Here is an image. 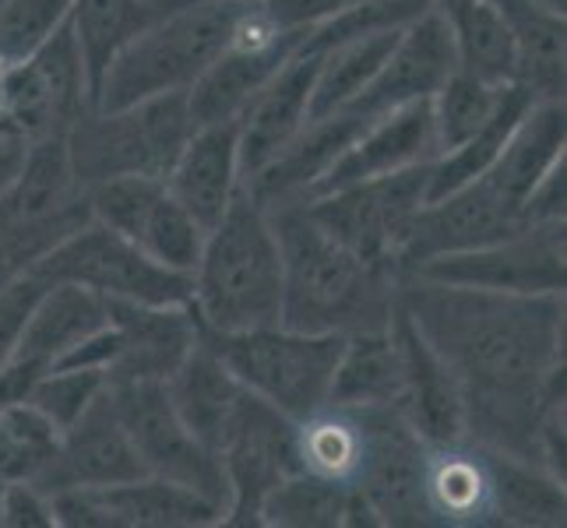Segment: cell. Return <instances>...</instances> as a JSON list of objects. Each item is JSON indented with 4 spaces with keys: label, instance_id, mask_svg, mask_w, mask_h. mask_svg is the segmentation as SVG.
Here are the masks:
<instances>
[{
    "label": "cell",
    "instance_id": "cell-1",
    "mask_svg": "<svg viewBox=\"0 0 567 528\" xmlns=\"http://www.w3.org/2000/svg\"><path fill=\"white\" fill-rule=\"evenodd\" d=\"M399 307L462 391L465 444L539 465V423L564 402V292H491L405 276Z\"/></svg>",
    "mask_w": 567,
    "mask_h": 528
},
{
    "label": "cell",
    "instance_id": "cell-2",
    "mask_svg": "<svg viewBox=\"0 0 567 528\" xmlns=\"http://www.w3.org/2000/svg\"><path fill=\"white\" fill-rule=\"evenodd\" d=\"M282 253L279 324L310 335H357L391 324L399 276L370 265L310 219L303 201L268 208Z\"/></svg>",
    "mask_w": 567,
    "mask_h": 528
},
{
    "label": "cell",
    "instance_id": "cell-3",
    "mask_svg": "<svg viewBox=\"0 0 567 528\" xmlns=\"http://www.w3.org/2000/svg\"><path fill=\"white\" fill-rule=\"evenodd\" d=\"M250 0H181L113 53L92 110H124L152 95L187 92L233 46Z\"/></svg>",
    "mask_w": 567,
    "mask_h": 528
},
{
    "label": "cell",
    "instance_id": "cell-4",
    "mask_svg": "<svg viewBox=\"0 0 567 528\" xmlns=\"http://www.w3.org/2000/svg\"><path fill=\"white\" fill-rule=\"evenodd\" d=\"M190 307L208 331L279 324L282 253L268 211L240 184L223 219L208 229L194 268Z\"/></svg>",
    "mask_w": 567,
    "mask_h": 528
},
{
    "label": "cell",
    "instance_id": "cell-5",
    "mask_svg": "<svg viewBox=\"0 0 567 528\" xmlns=\"http://www.w3.org/2000/svg\"><path fill=\"white\" fill-rule=\"evenodd\" d=\"M194 127L187 92L152 95L124 110H85L64 134L78 190L134 173L166 180Z\"/></svg>",
    "mask_w": 567,
    "mask_h": 528
},
{
    "label": "cell",
    "instance_id": "cell-6",
    "mask_svg": "<svg viewBox=\"0 0 567 528\" xmlns=\"http://www.w3.org/2000/svg\"><path fill=\"white\" fill-rule=\"evenodd\" d=\"M202 339L250 395L279 408L286 420L307 423L328 408V387L346 335H310L282 324L250 331H208L202 324Z\"/></svg>",
    "mask_w": 567,
    "mask_h": 528
},
{
    "label": "cell",
    "instance_id": "cell-7",
    "mask_svg": "<svg viewBox=\"0 0 567 528\" xmlns=\"http://www.w3.org/2000/svg\"><path fill=\"white\" fill-rule=\"evenodd\" d=\"M360 429V465L349 486L367 500L378 525H437L426 500L430 447L395 405L353 408Z\"/></svg>",
    "mask_w": 567,
    "mask_h": 528
},
{
    "label": "cell",
    "instance_id": "cell-8",
    "mask_svg": "<svg viewBox=\"0 0 567 528\" xmlns=\"http://www.w3.org/2000/svg\"><path fill=\"white\" fill-rule=\"evenodd\" d=\"M32 268L43 271L50 282L85 286L92 292H100L103 300L173 307V303H190L194 297L190 276L163 268L138 244L116 237L113 229L100 222H85L82 229H74L68 240L43 253Z\"/></svg>",
    "mask_w": 567,
    "mask_h": 528
},
{
    "label": "cell",
    "instance_id": "cell-9",
    "mask_svg": "<svg viewBox=\"0 0 567 528\" xmlns=\"http://www.w3.org/2000/svg\"><path fill=\"white\" fill-rule=\"evenodd\" d=\"M92 110L82 46L71 18L32 56L0 71V127L22 142L68 134Z\"/></svg>",
    "mask_w": 567,
    "mask_h": 528
},
{
    "label": "cell",
    "instance_id": "cell-10",
    "mask_svg": "<svg viewBox=\"0 0 567 528\" xmlns=\"http://www.w3.org/2000/svg\"><path fill=\"white\" fill-rule=\"evenodd\" d=\"M116 416L148 476L184 483L226 507V476L208 447L190 434L163 381H106ZM226 521V518H223Z\"/></svg>",
    "mask_w": 567,
    "mask_h": 528
},
{
    "label": "cell",
    "instance_id": "cell-11",
    "mask_svg": "<svg viewBox=\"0 0 567 528\" xmlns=\"http://www.w3.org/2000/svg\"><path fill=\"white\" fill-rule=\"evenodd\" d=\"M426 173L430 163L381 176V180L321 194V198L303 201V208L328 237H336L357 258L391 268V258H395V247L409 219L426 201Z\"/></svg>",
    "mask_w": 567,
    "mask_h": 528
},
{
    "label": "cell",
    "instance_id": "cell-12",
    "mask_svg": "<svg viewBox=\"0 0 567 528\" xmlns=\"http://www.w3.org/2000/svg\"><path fill=\"white\" fill-rule=\"evenodd\" d=\"M409 276L447 282V286L491 289V292H522V297L564 292V282H567L564 219L522 226L512 237L476 247V250L441 253V258L423 261L416 271H409Z\"/></svg>",
    "mask_w": 567,
    "mask_h": 528
},
{
    "label": "cell",
    "instance_id": "cell-13",
    "mask_svg": "<svg viewBox=\"0 0 567 528\" xmlns=\"http://www.w3.org/2000/svg\"><path fill=\"white\" fill-rule=\"evenodd\" d=\"M219 465L226 476V521L250 528L258 525L261 500L276 483L300 473V423L286 420L258 395L240 405L226 444L219 447Z\"/></svg>",
    "mask_w": 567,
    "mask_h": 528
},
{
    "label": "cell",
    "instance_id": "cell-14",
    "mask_svg": "<svg viewBox=\"0 0 567 528\" xmlns=\"http://www.w3.org/2000/svg\"><path fill=\"white\" fill-rule=\"evenodd\" d=\"M315 29H271L258 4H250L233 46L215 61L198 82L187 89L194 124L240 121V113L254 103L271 77L297 56Z\"/></svg>",
    "mask_w": 567,
    "mask_h": 528
},
{
    "label": "cell",
    "instance_id": "cell-15",
    "mask_svg": "<svg viewBox=\"0 0 567 528\" xmlns=\"http://www.w3.org/2000/svg\"><path fill=\"white\" fill-rule=\"evenodd\" d=\"M522 226H525L522 211L512 201H504L480 176V180L444 194L437 201L420 205V211L409 219L402 240L395 247L391 268H395V276L402 279L430 258L497 244L504 237H512V232H518Z\"/></svg>",
    "mask_w": 567,
    "mask_h": 528
},
{
    "label": "cell",
    "instance_id": "cell-16",
    "mask_svg": "<svg viewBox=\"0 0 567 528\" xmlns=\"http://www.w3.org/2000/svg\"><path fill=\"white\" fill-rule=\"evenodd\" d=\"M455 71H458V61H455L452 29H447V18L434 0V4L423 8L413 22L402 25L395 46L384 56L378 74L370 77L367 89L342 110L363 116V121H374L381 113L430 100Z\"/></svg>",
    "mask_w": 567,
    "mask_h": 528
},
{
    "label": "cell",
    "instance_id": "cell-17",
    "mask_svg": "<svg viewBox=\"0 0 567 528\" xmlns=\"http://www.w3.org/2000/svg\"><path fill=\"white\" fill-rule=\"evenodd\" d=\"M138 476L148 473L138 452H134L121 416H116L110 387H103L85 413L64 429L61 441H56V452L29 483L50 497L56 490H68V486H116Z\"/></svg>",
    "mask_w": 567,
    "mask_h": 528
},
{
    "label": "cell",
    "instance_id": "cell-18",
    "mask_svg": "<svg viewBox=\"0 0 567 528\" xmlns=\"http://www.w3.org/2000/svg\"><path fill=\"white\" fill-rule=\"evenodd\" d=\"M110 328L116 331V356L106 381H169L202 335L190 303L155 307L131 300H106Z\"/></svg>",
    "mask_w": 567,
    "mask_h": 528
},
{
    "label": "cell",
    "instance_id": "cell-19",
    "mask_svg": "<svg viewBox=\"0 0 567 528\" xmlns=\"http://www.w3.org/2000/svg\"><path fill=\"white\" fill-rule=\"evenodd\" d=\"M434 159H437V138H434L430 100L409 103V106L374 116V121L349 142V148L339 155L336 166L321 176L318 187L310 190V198H321V194L342 190V187H357L367 180H381V176L413 169Z\"/></svg>",
    "mask_w": 567,
    "mask_h": 528
},
{
    "label": "cell",
    "instance_id": "cell-20",
    "mask_svg": "<svg viewBox=\"0 0 567 528\" xmlns=\"http://www.w3.org/2000/svg\"><path fill=\"white\" fill-rule=\"evenodd\" d=\"M399 297V292H395ZM391 335L402 352V398L399 413L416 429L426 447H455L465 444V413H462V391L452 370L444 366L430 342L420 335V328L409 321V314L395 300L391 314Z\"/></svg>",
    "mask_w": 567,
    "mask_h": 528
},
{
    "label": "cell",
    "instance_id": "cell-21",
    "mask_svg": "<svg viewBox=\"0 0 567 528\" xmlns=\"http://www.w3.org/2000/svg\"><path fill=\"white\" fill-rule=\"evenodd\" d=\"M367 124L370 121H363V116L349 110L315 116V121L303 124V131L276 155V159L240 184L265 211L279 205H292V201H307L321 176L336 166V159Z\"/></svg>",
    "mask_w": 567,
    "mask_h": 528
},
{
    "label": "cell",
    "instance_id": "cell-22",
    "mask_svg": "<svg viewBox=\"0 0 567 528\" xmlns=\"http://www.w3.org/2000/svg\"><path fill=\"white\" fill-rule=\"evenodd\" d=\"M318 61L321 50L303 46L240 113V180L265 169L310 121Z\"/></svg>",
    "mask_w": 567,
    "mask_h": 528
},
{
    "label": "cell",
    "instance_id": "cell-23",
    "mask_svg": "<svg viewBox=\"0 0 567 528\" xmlns=\"http://www.w3.org/2000/svg\"><path fill=\"white\" fill-rule=\"evenodd\" d=\"M240 187V121L194 127L177 163L166 173V190L194 219L212 229Z\"/></svg>",
    "mask_w": 567,
    "mask_h": 528
},
{
    "label": "cell",
    "instance_id": "cell-24",
    "mask_svg": "<svg viewBox=\"0 0 567 528\" xmlns=\"http://www.w3.org/2000/svg\"><path fill=\"white\" fill-rule=\"evenodd\" d=\"M166 391L184 426L219 458V447L226 444L247 398V387L233 377V370L219 360V352L198 335L181 370L166 381Z\"/></svg>",
    "mask_w": 567,
    "mask_h": 528
},
{
    "label": "cell",
    "instance_id": "cell-25",
    "mask_svg": "<svg viewBox=\"0 0 567 528\" xmlns=\"http://www.w3.org/2000/svg\"><path fill=\"white\" fill-rule=\"evenodd\" d=\"M110 324L106 300L78 282H53L32 307L14 360H25L39 370L61 363L71 349L89 342Z\"/></svg>",
    "mask_w": 567,
    "mask_h": 528
},
{
    "label": "cell",
    "instance_id": "cell-26",
    "mask_svg": "<svg viewBox=\"0 0 567 528\" xmlns=\"http://www.w3.org/2000/svg\"><path fill=\"white\" fill-rule=\"evenodd\" d=\"M486 468V525L557 528L567 515L564 479L543 465L476 447Z\"/></svg>",
    "mask_w": 567,
    "mask_h": 528
},
{
    "label": "cell",
    "instance_id": "cell-27",
    "mask_svg": "<svg viewBox=\"0 0 567 528\" xmlns=\"http://www.w3.org/2000/svg\"><path fill=\"white\" fill-rule=\"evenodd\" d=\"M564 142H567V113L564 100H536L529 113L522 116L512 131L497 163L483 173L504 201H512L518 211L525 198L536 190V184L550 173L557 163H564Z\"/></svg>",
    "mask_w": 567,
    "mask_h": 528
},
{
    "label": "cell",
    "instance_id": "cell-28",
    "mask_svg": "<svg viewBox=\"0 0 567 528\" xmlns=\"http://www.w3.org/2000/svg\"><path fill=\"white\" fill-rule=\"evenodd\" d=\"M399 398H402V352L395 335H391V324L378 331L346 335L328 387V408L353 413V408L399 405Z\"/></svg>",
    "mask_w": 567,
    "mask_h": 528
},
{
    "label": "cell",
    "instance_id": "cell-29",
    "mask_svg": "<svg viewBox=\"0 0 567 528\" xmlns=\"http://www.w3.org/2000/svg\"><path fill=\"white\" fill-rule=\"evenodd\" d=\"M113 528H208L223 525L226 507L163 476L100 486Z\"/></svg>",
    "mask_w": 567,
    "mask_h": 528
},
{
    "label": "cell",
    "instance_id": "cell-30",
    "mask_svg": "<svg viewBox=\"0 0 567 528\" xmlns=\"http://www.w3.org/2000/svg\"><path fill=\"white\" fill-rule=\"evenodd\" d=\"M515 46V82L536 100H564L567 82V22L529 0H497Z\"/></svg>",
    "mask_w": 567,
    "mask_h": 528
},
{
    "label": "cell",
    "instance_id": "cell-31",
    "mask_svg": "<svg viewBox=\"0 0 567 528\" xmlns=\"http://www.w3.org/2000/svg\"><path fill=\"white\" fill-rule=\"evenodd\" d=\"M181 0H71V29L82 46L89 103H95V89L103 82V71L134 32H142Z\"/></svg>",
    "mask_w": 567,
    "mask_h": 528
},
{
    "label": "cell",
    "instance_id": "cell-32",
    "mask_svg": "<svg viewBox=\"0 0 567 528\" xmlns=\"http://www.w3.org/2000/svg\"><path fill=\"white\" fill-rule=\"evenodd\" d=\"M533 103H536V95L529 89L518 85V82H507L491 121H486L468 142H462L452 152H441L437 159L430 163L426 201H437V198H444V194L480 180V176L497 163V155L504 152L507 138H512V131L518 127L522 116L529 113Z\"/></svg>",
    "mask_w": 567,
    "mask_h": 528
},
{
    "label": "cell",
    "instance_id": "cell-33",
    "mask_svg": "<svg viewBox=\"0 0 567 528\" xmlns=\"http://www.w3.org/2000/svg\"><path fill=\"white\" fill-rule=\"evenodd\" d=\"M452 29L458 71L486 85L515 82V46L497 0H437Z\"/></svg>",
    "mask_w": 567,
    "mask_h": 528
},
{
    "label": "cell",
    "instance_id": "cell-34",
    "mask_svg": "<svg viewBox=\"0 0 567 528\" xmlns=\"http://www.w3.org/2000/svg\"><path fill=\"white\" fill-rule=\"evenodd\" d=\"M399 32L402 29L363 32V35L342 39V43H331L328 50H321L315 89H310V121L353 103L367 89L370 77L378 74V68L384 64V56L395 46Z\"/></svg>",
    "mask_w": 567,
    "mask_h": 528
},
{
    "label": "cell",
    "instance_id": "cell-35",
    "mask_svg": "<svg viewBox=\"0 0 567 528\" xmlns=\"http://www.w3.org/2000/svg\"><path fill=\"white\" fill-rule=\"evenodd\" d=\"M426 500L437 525H486V468L473 444L430 447Z\"/></svg>",
    "mask_w": 567,
    "mask_h": 528
},
{
    "label": "cell",
    "instance_id": "cell-36",
    "mask_svg": "<svg viewBox=\"0 0 567 528\" xmlns=\"http://www.w3.org/2000/svg\"><path fill=\"white\" fill-rule=\"evenodd\" d=\"M346 500H349V483L328 479L318 473H300L286 476L276 483L261 500L258 525L268 528H336L346 518Z\"/></svg>",
    "mask_w": 567,
    "mask_h": 528
},
{
    "label": "cell",
    "instance_id": "cell-37",
    "mask_svg": "<svg viewBox=\"0 0 567 528\" xmlns=\"http://www.w3.org/2000/svg\"><path fill=\"white\" fill-rule=\"evenodd\" d=\"M205 237H208V229L194 219V215L173 198L169 190H163L142 219L134 244H138L152 261H159L163 268L181 271V276L194 279V268H198Z\"/></svg>",
    "mask_w": 567,
    "mask_h": 528
},
{
    "label": "cell",
    "instance_id": "cell-38",
    "mask_svg": "<svg viewBox=\"0 0 567 528\" xmlns=\"http://www.w3.org/2000/svg\"><path fill=\"white\" fill-rule=\"evenodd\" d=\"M504 85H486L480 77L455 71L447 82L430 95V116H434V138H437V155L452 152L462 142L491 121L497 103H501Z\"/></svg>",
    "mask_w": 567,
    "mask_h": 528
},
{
    "label": "cell",
    "instance_id": "cell-39",
    "mask_svg": "<svg viewBox=\"0 0 567 528\" xmlns=\"http://www.w3.org/2000/svg\"><path fill=\"white\" fill-rule=\"evenodd\" d=\"M56 429L35 405L11 402L0 408V479H32L56 452Z\"/></svg>",
    "mask_w": 567,
    "mask_h": 528
},
{
    "label": "cell",
    "instance_id": "cell-40",
    "mask_svg": "<svg viewBox=\"0 0 567 528\" xmlns=\"http://www.w3.org/2000/svg\"><path fill=\"white\" fill-rule=\"evenodd\" d=\"M300 462L307 473L349 483L360 465V429L349 413L324 408V413L300 423Z\"/></svg>",
    "mask_w": 567,
    "mask_h": 528
},
{
    "label": "cell",
    "instance_id": "cell-41",
    "mask_svg": "<svg viewBox=\"0 0 567 528\" xmlns=\"http://www.w3.org/2000/svg\"><path fill=\"white\" fill-rule=\"evenodd\" d=\"M163 190H166V180H159V176L134 173V176H113V180L89 187L85 201H89L92 222H100V226L113 229L116 237L134 244L142 219Z\"/></svg>",
    "mask_w": 567,
    "mask_h": 528
},
{
    "label": "cell",
    "instance_id": "cell-42",
    "mask_svg": "<svg viewBox=\"0 0 567 528\" xmlns=\"http://www.w3.org/2000/svg\"><path fill=\"white\" fill-rule=\"evenodd\" d=\"M71 18V0H0V71L32 56Z\"/></svg>",
    "mask_w": 567,
    "mask_h": 528
},
{
    "label": "cell",
    "instance_id": "cell-43",
    "mask_svg": "<svg viewBox=\"0 0 567 528\" xmlns=\"http://www.w3.org/2000/svg\"><path fill=\"white\" fill-rule=\"evenodd\" d=\"M103 387H106V374L95 366H50L32 381L25 402L35 405L39 413L64 434V429L95 402V395H100Z\"/></svg>",
    "mask_w": 567,
    "mask_h": 528
},
{
    "label": "cell",
    "instance_id": "cell-44",
    "mask_svg": "<svg viewBox=\"0 0 567 528\" xmlns=\"http://www.w3.org/2000/svg\"><path fill=\"white\" fill-rule=\"evenodd\" d=\"M47 286H53V282L43 276V271H35L32 265L14 271V276L0 286V370L14 360V349L22 342V331L29 324L32 307L47 292Z\"/></svg>",
    "mask_w": 567,
    "mask_h": 528
},
{
    "label": "cell",
    "instance_id": "cell-45",
    "mask_svg": "<svg viewBox=\"0 0 567 528\" xmlns=\"http://www.w3.org/2000/svg\"><path fill=\"white\" fill-rule=\"evenodd\" d=\"M370 4V0H258V8L265 14V22L271 29H315L328 18H336L349 8Z\"/></svg>",
    "mask_w": 567,
    "mask_h": 528
},
{
    "label": "cell",
    "instance_id": "cell-46",
    "mask_svg": "<svg viewBox=\"0 0 567 528\" xmlns=\"http://www.w3.org/2000/svg\"><path fill=\"white\" fill-rule=\"evenodd\" d=\"M0 528H56L50 497L29 479H8L4 507H0Z\"/></svg>",
    "mask_w": 567,
    "mask_h": 528
},
{
    "label": "cell",
    "instance_id": "cell-47",
    "mask_svg": "<svg viewBox=\"0 0 567 528\" xmlns=\"http://www.w3.org/2000/svg\"><path fill=\"white\" fill-rule=\"evenodd\" d=\"M25 145H29V142H22V138H14V134H4V131H0V194L8 190V184L14 180L18 166H22V159H25Z\"/></svg>",
    "mask_w": 567,
    "mask_h": 528
},
{
    "label": "cell",
    "instance_id": "cell-48",
    "mask_svg": "<svg viewBox=\"0 0 567 528\" xmlns=\"http://www.w3.org/2000/svg\"><path fill=\"white\" fill-rule=\"evenodd\" d=\"M529 4H536L543 11H554V14H567V0H529Z\"/></svg>",
    "mask_w": 567,
    "mask_h": 528
},
{
    "label": "cell",
    "instance_id": "cell-49",
    "mask_svg": "<svg viewBox=\"0 0 567 528\" xmlns=\"http://www.w3.org/2000/svg\"><path fill=\"white\" fill-rule=\"evenodd\" d=\"M4 486H8V479H0V507H4Z\"/></svg>",
    "mask_w": 567,
    "mask_h": 528
},
{
    "label": "cell",
    "instance_id": "cell-50",
    "mask_svg": "<svg viewBox=\"0 0 567 528\" xmlns=\"http://www.w3.org/2000/svg\"><path fill=\"white\" fill-rule=\"evenodd\" d=\"M250 4H258V0H250Z\"/></svg>",
    "mask_w": 567,
    "mask_h": 528
}]
</instances>
